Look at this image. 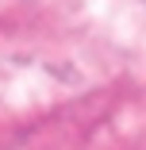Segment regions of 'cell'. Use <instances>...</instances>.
<instances>
[]
</instances>
